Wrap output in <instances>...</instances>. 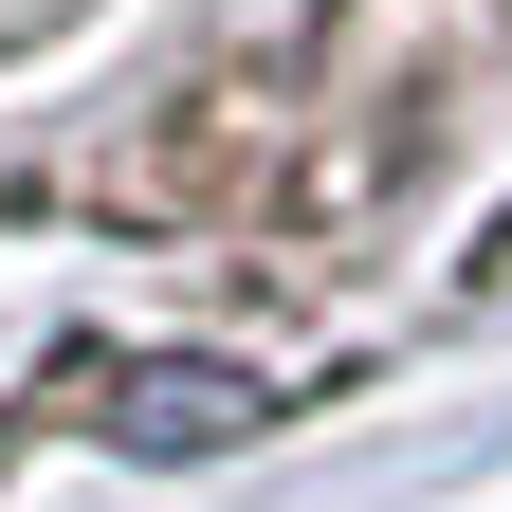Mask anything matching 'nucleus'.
I'll list each match as a JSON object with an SVG mask.
<instances>
[{
	"instance_id": "f257e3e1",
	"label": "nucleus",
	"mask_w": 512,
	"mask_h": 512,
	"mask_svg": "<svg viewBox=\"0 0 512 512\" xmlns=\"http://www.w3.org/2000/svg\"><path fill=\"white\" fill-rule=\"evenodd\" d=\"M128 458H220V439H256L275 421V384L256 366H220V348H147V366H110V403H92Z\"/></svg>"
}]
</instances>
